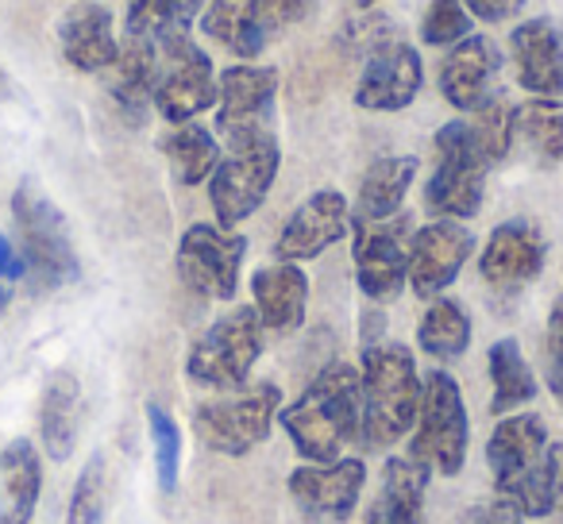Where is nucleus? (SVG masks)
I'll return each instance as SVG.
<instances>
[{"label":"nucleus","mask_w":563,"mask_h":524,"mask_svg":"<svg viewBox=\"0 0 563 524\" xmlns=\"http://www.w3.org/2000/svg\"><path fill=\"white\" fill-rule=\"evenodd\" d=\"M278 424L306 462H332L360 436V367L329 363L290 405L278 409Z\"/></svg>","instance_id":"nucleus-1"},{"label":"nucleus","mask_w":563,"mask_h":524,"mask_svg":"<svg viewBox=\"0 0 563 524\" xmlns=\"http://www.w3.org/2000/svg\"><path fill=\"white\" fill-rule=\"evenodd\" d=\"M424 378L406 344L371 339L360 363V432L371 447L406 439L421 413Z\"/></svg>","instance_id":"nucleus-2"},{"label":"nucleus","mask_w":563,"mask_h":524,"mask_svg":"<svg viewBox=\"0 0 563 524\" xmlns=\"http://www.w3.org/2000/svg\"><path fill=\"white\" fill-rule=\"evenodd\" d=\"M432 150H437V166H432V178L424 181V209L437 220L478 216L494 158L475 120H448L432 140Z\"/></svg>","instance_id":"nucleus-3"},{"label":"nucleus","mask_w":563,"mask_h":524,"mask_svg":"<svg viewBox=\"0 0 563 524\" xmlns=\"http://www.w3.org/2000/svg\"><path fill=\"white\" fill-rule=\"evenodd\" d=\"M471 421L463 405L460 382L448 370H429L421 390V413L409 432V459L429 467L432 475L455 478L467 462Z\"/></svg>","instance_id":"nucleus-4"},{"label":"nucleus","mask_w":563,"mask_h":524,"mask_svg":"<svg viewBox=\"0 0 563 524\" xmlns=\"http://www.w3.org/2000/svg\"><path fill=\"white\" fill-rule=\"evenodd\" d=\"M278 409H282V390L274 382L224 390V398L201 401L194 409V436L212 455L243 459L258 444H266L274 421H278Z\"/></svg>","instance_id":"nucleus-5"},{"label":"nucleus","mask_w":563,"mask_h":524,"mask_svg":"<svg viewBox=\"0 0 563 524\" xmlns=\"http://www.w3.org/2000/svg\"><path fill=\"white\" fill-rule=\"evenodd\" d=\"M12 216L20 227V255L35 290H58L78 278V255L66 216L35 181H20L12 193Z\"/></svg>","instance_id":"nucleus-6"},{"label":"nucleus","mask_w":563,"mask_h":524,"mask_svg":"<svg viewBox=\"0 0 563 524\" xmlns=\"http://www.w3.org/2000/svg\"><path fill=\"white\" fill-rule=\"evenodd\" d=\"M282 150L274 132L263 135H243V140H228V155H220L217 170L209 178V201L217 212V224L232 232L247 216H255L258 204L266 201L274 178H278Z\"/></svg>","instance_id":"nucleus-7"},{"label":"nucleus","mask_w":563,"mask_h":524,"mask_svg":"<svg viewBox=\"0 0 563 524\" xmlns=\"http://www.w3.org/2000/svg\"><path fill=\"white\" fill-rule=\"evenodd\" d=\"M263 321L251 305H235L220 321H212L189 344L186 375L205 390H240L247 386L258 355H263Z\"/></svg>","instance_id":"nucleus-8"},{"label":"nucleus","mask_w":563,"mask_h":524,"mask_svg":"<svg viewBox=\"0 0 563 524\" xmlns=\"http://www.w3.org/2000/svg\"><path fill=\"white\" fill-rule=\"evenodd\" d=\"M352 258L355 282L363 298L375 305H390L409 286V239H413V220L390 216L375 224H352Z\"/></svg>","instance_id":"nucleus-9"},{"label":"nucleus","mask_w":563,"mask_h":524,"mask_svg":"<svg viewBox=\"0 0 563 524\" xmlns=\"http://www.w3.org/2000/svg\"><path fill=\"white\" fill-rule=\"evenodd\" d=\"M243 255L247 239L235 232H224L220 224H189L178 239V278L189 293L205 301H232L240 290Z\"/></svg>","instance_id":"nucleus-10"},{"label":"nucleus","mask_w":563,"mask_h":524,"mask_svg":"<svg viewBox=\"0 0 563 524\" xmlns=\"http://www.w3.org/2000/svg\"><path fill=\"white\" fill-rule=\"evenodd\" d=\"M151 104H155L166 124H189V120H197L205 109L217 104L212 58L189 35L158 47V74Z\"/></svg>","instance_id":"nucleus-11"},{"label":"nucleus","mask_w":563,"mask_h":524,"mask_svg":"<svg viewBox=\"0 0 563 524\" xmlns=\"http://www.w3.org/2000/svg\"><path fill=\"white\" fill-rule=\"evenodd\" d=\"M363 486H367V462L355 455H340L332 462H301L286 478L294 505L313 521H352Z\"/></svg>","instance_id":"nucleus-12"},{"label":"nucleus","mask_w":563,"mask_h":524,"mask_svg":"<svg viewBox=\"0 0 563 524\" xmlns=\"http://www.w3.org/2000/svg\"><path fill=\"white\" fill-rule=\"evenodd\" d=\"M475 255V235L463 220H432L417 227L409 239V286L421 301L444 298L448 286L460 278L467 258Z\"/></svg>","instance_id":"nucleus-13"},{"label":"nucleus","mask_w":563,"mask_h":524,"mask_svg":"<svg viewBox=\"0 0 563 524\" xmlns=\"http://www.w3.org/2000/svg\"><path fill=\"white\" fill-rule=\"evenodd\" d=\"M274 66H228L217 78V127L224 140L274 132Z\"/></svg>","instance_id":"nucleus-14"},{"label":"nucleus","mask_w":563,"mask_h":524,"mask_svg":"<svg viewBox=\"0 0 563 524\" xmlns=\"http://www.w3.org/2000/svg\"><path fill=\"white\" fill-rule=\"evenodd\" d=\"M347 232H352L347 197L340 189H317L282 224L274 255H278V263H309V258H321L329 247H336L340 239H347Z\"/></svg>","instance_id":"nucleus-15"},{"label":"nucleus","mask_w":563,"mask_h":524,"mask_svg":"<svg viewBox=\"0 0 563 524\" xmlns=\"http://www.w3.org/2000/svg\"><path fill=\"white\" fill-rule=\"evenodd\" d=\"M548 263V239L532 220H506L490 232L478 255V275L490 290L517 293L529 282H537Z\"/></svg>","instance_id":"nucleus-16"},{"label":"nucleus","mask_w":563,"mask_h":524,"mask_svg":"<svg viewBox=\"0 0 563 524\" xmlns=\"http://www.w3.org/2000/svg\"><path fill=\"white\" fill-rule=\"evenodd\" d=\"M424 86V66L413 43L390 40L367 55L360 81H355V104L367 112H401L417 101Z\"/></svg>","instance_id":"nucleus-17"},{"label":"nucleus","mask_w":563,"mask_h":524,"mask_svg":"<svg viewBox=\"0 0 563 524\" xmlns=\"http://www.w3.org/2000/svg\"><path fill=\"white\" fill-rule=\"evenodd\" d=\"M501 51L486 35H467L444 55L440 66V97L460 112H478L498 101Z\"/></svg>","instance_id":"nucleus-18"},{"label":"nucleus","mask_w":563,"mask_h":524,"mask_svg":"<svg viewBox=\"0 0 563 524\" xmlns=\"http://www.w3.org/2000/svg\"><path fill=\"white\" fill-rule=\"evenodd\" d=\"M548 444H552L548 439V424L537 413L498 416L490 439H486V467H490L498 498H509L532 475V467L540 462Z\"/></svg>","instance_id":"nucleus-19"},{"label":"nucleus","mask_w":563,"mask_h":524,"mask_svg":"<svg viewBox=\"0 0 563 524\" xmlns=\"http://www.w3.org/2000/svg\"><path fill=\"white\" fill-rule=\"evenodd\" d=\"M517 81L532 97H563V35L552 20H525L509 35Z\"/></svg>","instance_id":"nucleus-20"},{"label":"nucleus","mask_w":563,"mask_h":524,"mask_svg":"<svg viewBox=\"0 0 563 524\" xmlns=\"http://www.w3.org/2000/svg\"><path fill=\"white\" fill-rule=\"evenodd\" d=\"M251 298H255V313L266 332L290 336L306 324L309 309V278L298 263H271V267L255 270L251 278Z\"/></svg>","instance_id":"nucleus-21"},{"label":"nucleus","mask_w":563,"mask_h":524,"mask_svg":"<svg viewBox=\"0 0 563 524\" xmlns=\"http://www.w3.org/2000/svg\"><path fill=\"white\" fill-rule=\"evenodd\" d=\"M58 47L63 58L81 74H104L120 55L117 32H112V12L101 4H78L66 12L58 24Z\"/></svg>","instance_id":"nucleus-22"},{"label":"nucleus","mask_w":563,"mask_h":524,"mask_svg":"<svg viewBox=\"0 0 563 524\" xmlns=\"http://www.w3.org/2000/svg\"><path fill=\"white\" fill-rule=\"evenodd\" d=\"M274 20L258 0H212L201 12V32L235 58H258L271 43Z\"/></svg>","instance_id":"nucleus-23"},{"label":"nucleus","mask_w":563,"mask_h":524,"mask_svg":"<svg viewBox=\"0 0 563 524\" xmlns=\"http://www.w3.org/2000/svg\"><path fill=\"white\" fill-rule=\"evenodd\" d=\"M432 470L421 467L409 455L386 459L383 470V493L363 524H429L424 521V498H429Z\"/></svg>","instance_id":"nucleus-24"},{"label":"nucleus","mask_w":563,"mask_h":524,"mask_svg":"<svg viewBox=\"0 0 563 524\" xmlns=\"http://www.w3.org/2000/svg\"><path fill=\"white\" fill-rule=\"evenodd\" d=\"M417 178V158L413 155H383L367 166L360 181V197H355L352 224H375V220H390L401 212L406 193Z\"/></svg>","instance_id":"nucleus-25"},{"label":"nucleus","mask_w":563,"mask_h":524,"mask_svg":"<svg viewBox=\"0 0 563 524\" xmlns=\"http://www.w3.org/2000/svg\"><path fill=\"white\" fill-rule=\"evenodd\" d=\"M78 432H81V382L70 370H58L43 386V401H40L43 451L55 462H66L74 455V447H78Z\"/></svg>","instance_id":"nucleus-26"},{"label":"nucleus","mask_w":563,"mask_h":524,"mask_svg":"<svg viewBox=\"0 0 563 524\" xmlns=\"http://www.w3.org/2000/svg\"><path fill=\"white\" fill-rule=\"evenodd\" d=\"M109 93L117 109L124 112L132 124H140L151 109V93H155V74H158V47L128 35L120 47L117 63L109 66Z\"/></svg>","instance_id":"nucleus-27"},{"label":"nucleus","mask_w":563,"mask_h":524,"mask_svg":"<svg viewBox=\"0 0 563 524\" xmlns=\"http://www.w3.org/2000/svg\"><path fill=\"white\" fill-rule=\"evenodd\" d=\"M0 486H4L0 524H32L43 493V459L32 439L20 436L0 451Z\"/></svg>","instance_id":"nucleus-28"},{"label":"nucleus","mask_w":563,"mask_h":524,"mask_svg":"<svg viewBox=\"0 0 563 524\" xmlns=\"http://www.w3.org/2000/svg\"><path fill=\"white\" fill-rule=\"evenodd\" d=\"M514 143L529 150L532 163L540 166H560L563 163V101L560 97H532V101L517 104L514 116Z\"/></svg>","instance_id":"nucleus-29"},{"label":"nucleus","mask_w":563,"mask_h":524,"mask_svg":"<svg viewBox=\"0 0 563 524\" xmlns=\"http://www.w3.org/2000/svg\"><path fill=\"white\" fill-rule=\"evenodd\" d=\"M486 363H490V386H494L490 413L494 416L517 413V409L529 405V401L537 398V375H532L529 359H525L521 344H517L514 336L490 344Z\"/></svg>","instance_id":"nucleus-30"},{"label":"nucleus","mask_w":563,"mask_h":524,"mask_svg":"<svg viewBox=\"0 0 563 524\" xmlns=\"http://www.w3.org/2000/svg\"><path fill=\"white\" fill-rule=\"evenodd\" d=\"M158 147H163L178 186H201V181L212 178V170H217V163H220L217 135H212L209 127L194 124V120H189V124H174V132L163 135Z\"/></svg>","instance_id":"nucleus-31"},{"label":"nucleus","mask_w":563,"mask_h":524,"mask_svg":"<svg viewBox=\"0 0 563 524\" xmlns=\"http://www.w3.org/2000/svg\"><path fill=\"white\" fill-rule=\"evenodd\" d=\"M197 9H201V0H132L124 35L166 47L174 40H186L189 24L197 20Z\"/></svg>","instance_id":"nucleus-32"},{"label":"nucleus","mask_w":563,"mask_h":524,"mask_svg":"<svg viewBox=\"0 0 563 524\" xmlns=\"http://www.w3.org/2000/svg\"><path fill=\"white\" fill-rule=\"evenodd\" d=\"M506 501H514L525 521H544V516L563 521V444H548L532 475Z\"/></svg>","instance_id":"nucleus-33"},{"label":"nucleus","mask_w":563,"mask_h":524,"mask_svg":"<svg viewBox=\"0 0 563 524\" xmlns=\"http://www.w3.org/2000/svg\"><path fill=\"white\" fill-rule=\"evenodd\" d=\"M417 344L429 359L455 363L471 347V316L460 301L452 298H432L429 313L421 316L417 328Z\"/></svg>","instance_id":"nucleus-34"},{"label":"nucleus","mask_w":563,"mask_h":524,"mask_svg":"<svg viewBox=\"0 0 563 524\" xmlns=\"http://www.w3.org/2000/svg\"><path fill=\"white\" fill-rule=\"evenodd\" d=\"M147 432H151V451H155L158 490L174 493L181 478V428L170 416V409H163L158 401L147 405Z\"/></svg>","instance_id":"nucleus-35"},{"label":"nucleus","mask_w":563,"mask_h":524,"mask_svg":"<svg viewBox=\"0 0 563 524\" xmlns=\"http://www.w3.org/2000/svg\"><path fill=\"white\" fill-rule=\"evenodd\" d=\"M104 513H109V462L97 451L89 455L78 482H74L70 505H66V524H104Z\"/></svg>","instance_id":"nucleus-36"},{"label":"nucleus","mask_w":563,"mask_h":524,"mask_svg":"<svg viewBox=\"0 0 563 524\" xmlns=\"http://www.w3.org/2000/svg\"><path fill=\"white\" fill-rule=\"evenodd\" d=\"M471 35V12L463 0H429V12L421 20V40L429 47H455Z\"/></svg>","instance_id":"nucleus-37"},{"label":"nucleus","mask_w":563,"mask_h":524,"mask_svg":"<svg viewBox=\"0 0 563 524\" xmlns=\"http://www.w3.org/2000/svg\"><path fill=\"white\" fill-rule=\"evenodd\" d=\"M544 375L552 386L555 401L563 409V293L552 301V313H548V328H544Z\"/></svg>","instance_id":"nucleus-38"},{"label":"nucleus","mask_w":563,"mask_h":524,"mask_svg":"<svg viewBox=\"0 0 563 524\" xmlns=\"http://www.w3.org/2000/svg\"><path fill=\"white\" fill-rule=\"evenodd\" d=\"M460 524H525V516L517 513L514 501L498 498L494 493L490 501H478V505H471L467 513L460 516Z\"/></svg>","instance_id":"nucleus-39"},{"label":"nucleus","mask_w":563,"mask_h":524,"mask_svg":"<svg viewBox=\"0 0 563 524\" xmlns=\"http://www.w3.org/2000/svg\"><path fill=\"white\" fill-rule=\"evenodd\" d=\"M463 9L483 24H506L525 9V0H463Z\"/></svg>","instance_id":"nucleus-40"},{"label":"nucleus","mask_w":563,"mask_h":524,"mask_svg":"<svg viewBox=\"0 0 563 524\" xmlns=\"http://www.w3.org/2000/svg\"><path fill=\"white\" fill-rule=\"evenodd\" d=\"M274 24H301L313 12V0H258Z\"/></svg>","instance_id":"nucleus-41"},{"label":"nucleus","mask_w":563,"mask_h":524,"mask_svg":"<svg viewBox=\"0 0 563 524\" xmlns=\"http://www.w3.org/2000/svg\"><path fill=\"white\" fill-rule=\"evenodd\" d=\"M24 275H27L24 255H20V247L9 239V235L0 232V282H20Z\"/></svg>","instance_id":"nucleus-42"},{"label":"nucleus","mask_w":563,"mask_h":524,"mask_svg":"<svg viewBox=\"0 0 563 524\" xmlns=\"http://www.w3.org/2000/svg\"><path fill=\"white\" fill-rule=\"evenodd\" d=\"M9 298H12V293H9V286L0 282V316H4V309H9Z\"/></svg>","instance_id":"nucleus-43"},{"label":"nucleus","mask_w":563,"mask_h":524,"mask_svg":"<svg viewBox=\"0 0 563 524\" xmlns=\"http://www.w3.org/2000/svg\"><path fill=\"white\" fill-rule=\"evenodd\" d=\"M355 4H360L363 12H371V9H375V4H383V0H355Z\"/></svg>","instance_id":"nucleus-44"},{"label":"nucleus","mask_w":563,"mask_h":524,"mask_svg":"<svg viewBox=\"0 0 563 524\" xmlns=\"http://www.w3.org/2000/svg\"><path fill=\"white\" fill-rule=\"evenodd\" d=\"M0 89H4V74H0Z\"/></svg>","instance_id":"nucleus-45"}]
</instances>
